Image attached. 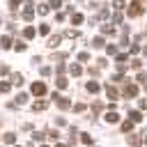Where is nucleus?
I'll list each match as a JSON object with an SVG mask.
<instances>
[{"label": "nucleus", "mask_w": 147, "mask_h": 147, "mask_svg": "<svg viewBox=\"0 0 147 147\" xmlns=\"http://www.w3.org/2000/svg\"><path fill=\"white\" fill-rule=\"evenodd\" d=\"M142 11H145V0H133V2L129 5V16H131V18L140 16Z\"/></svg>", "instance_id": "1"}, {"label": "nucleus", "mask_w": 147, "mask_h": 147, "mask_svg": "<svg viewBox=\"0 0 147 147\" xmlns=\"http://www.w3.org/2000/svg\"><path fill=\"white\" fill-rule=\"evenodd\" d=\"M23 18H25V21H32V18H34V5H32V2H28V5L23 7Z\"/></svg>", "instance_id": "2"}, {"label": "nucleus", "mask_w": 147, "mask_h": 147, "mask_svg": "<svg viewBox=\"0 0 147 147\" xmlns=\"http://www.w3.org/2000/svg\"><path fill=\"white\" fill-rule=\"evenodd\" d=\"M30 92H32V94H37V96H44V94H46V85H44V83H32Z\"/></svg>", "instance_id": "3"}, {"label": "nucleus", "mask_w": 147, "mask_h": 147, "mask_svg": "<svg viewBox=\"0 0 147 147\" xmlns=\"http://www.w3.org/2000/svg\"><path fill=\"white\" fill-rule=\"evenodd\" d=\"M138 94V85H133V83H129L126 87H124V96H129V99H133Z\"/></svg>", "instance_id": "4"}, {"label": "nucleus", "mask_w": 147, "mask_h": 147, "mask_svg": "<svg viewBox=\"0 0 147 147\" xmlns=\"http://www.w3.org/2000/svg\"><path fill=\"white\" fill-rule=\"evenodd\" d=\"M129 145H131V147H140V145H142L140 133H129Z\"/></svg>", "instance_id": "5"}, {"label": "nucleus", "mask_w": 147, "mask_h": 147, "mask_svg": "<svg viewBox=\"0 0 147 147\" xmlns=\"http://www.w3.org/2000/svg\"><path fill=\"white\" fill-rule=\"evenodd\" d=\"M55 103H57V108H62V110L71 108V101H69L67 96H57V99H55Z\"/></svg>", "instance_id": "6"}, {"label": "nucleus", "mask_w": 147, "mask_h": 147, "mask_svg": "<svg viewBox=\"0 0 147 147\" xmlns=\"http://www.w3.org/2000/svg\"><path fill=\"white\" fill-rule=\"evenodd\" d=\"M129 119L136 124V122H142V113L140 110H129Z\"/></svg>", "instance_id": "7"}, {"label": "nucleus", "mask_w": 147, "mask_h": 147, "mask_svg": "<svg viewBox=\"0 0 147 147\" xmlns=\"http://www.w3.org/2000/svg\"><path fill=\"white\" fill-rule=\"evenodd\" d=\"M90 44H92V48H106V41H103V37H94Z\"/></svg>", "instance_id": "8"}, {"label": "nucleus", "mask_w": 147, "mask_h": 147, "mask_svg": "<svg viewBox=\"0 0 147 147\" xmlns=\"http://www.w3.org/2000/svg\"><path fill=\"white\" fill-rule=\"evenodd\" d=\"M46 106H48V101L39 99V101H34V103H32V110H34V113H37V110H46Z\"/></svg>", "instance_id": "9"}, {"label": "nucleus", "mask_w": 147, "mask_h": 147, "mask_svg": "<svg viewBox=\"0 0 147 147\" xmlns=\"http://www.w3.org/2000/svg\"><path fill=\"white\" fill-rule=\"evenodd\" d=\"M106 122H108V124H117V122H119V115H117L115 110H113V113H106Z\"/></svg>", "instance_id": "10"}, {"label": "nucleus", "mask_w": 147, "mask_h": 147, "mask_svg": "<svg viewBox=\"0 0 147 147\" xmlns=\"http://www.w3.org/2000/svg\"><path fill=\"white\" fill-rule=\"evenodd\" d=\"M60 41H62V37H60V34H53V37H51L46 44H48L51 48H55V46H60Z\"/></svg>", "instance_id": "11"}, {"label": "nucleus", "mask_w": 147, "mask_h": 147, "mask_svg": "<svg viewBox=\"0 0 147 147\" xmlns=\"http://www.w3.org/2000/svg\"><path fill=\"white\" fill-rule=\"evenodd\" d=\"M131 131H133V122L131 119H124L122 122V133H131Z\"/></svg>", "instance_id": "12"}, {"label": "nucleus", "mask_w": 147, "mask_h": 147, "mask_svg": "<svg viewBox=\"0 0 147 147\" xmlns=\"http://www.w3.org/2000/svg\"><path fill=\"white\" fill-rule=\"evenodd\" d=\"M62 37H67V39H78V37H80V32H78V30H74V28H71V30H67V32H64V34H62Z\"/></svg>", "instance_id": "13"}, {"label": "nucleus", "mask_w": 147, "mask_h": 147, "mask_svg": "<svg viewBox=\"0 0 147 147\" xmlns=\"http://www.w3.org/2000/svg\"><path fill=\"white\" fill-rule=\"evenodd\" d=\"M85 87H87V92H92V94H96V92H99V83H96V80H90Z\"/></svg>", "instance_id": "14"}, {"label": "nucleus", "mask_w": 147, "mask_h": 147, "mask_svg": "<svg viewBox=\"0 0 147 147\" xmlns=\"http://www.w3.org/2000/svg\"><path fill=\"white\" fill-rule=\"evenodd\" d=\"M34 34H37V30H34V28H32V25H30V28H25V30H23V37H25V39H32V37H34Z\"/></svg>", "instance_id": "15"}, {"label": "nucleus", "mask_w": 147, "mask_h": 147, "mask_svg": "<svg viewBox=\"0 0 147 147\" xmlns=\"http://www.w3.org/2000/svg\"><path fill=\"white\" fill-rule=\"evenodd\" d=\"M106 94H108V96H110V99H117V90H115V87H113V85H110V83H108V85H106Z\"/></svg>", "instance_id": "16"}, {"label": "nucleus", "mask_w": 147, "mask_h": 147, "mask_svg": "<svg viewBox=\"0 0 147 147\" xmlns=\"http://www.w3.org/2000/svg\"><path fill=\"white\" fill-rule=\"evenodd\" d=\"M0 46H2V48H11V37H7V34H5V37L0 39Z\"/></svg>", "instance_id": "17"}, {"label": "nucleus", "mask_w": 147, "mask_h": 147, "mask_svg": "<svg viewBox=\"0 0 147 147\" xmlns=\"http://www.w3.org/2000/svg\"><path fill=\"white\" fill-rule=\"evenodd\" d=\"M25 101H28V94H25V92H21V94L16 96V101H14V103H16V106H23Z\"/></svg>", "instance_id": "18"}, {"label": "nucleus", "mask_w": 147, "mask_h": 147, "mask_svg": "<svg viewBox=\"0 0 147 147\" xmlns=\"http://www.w3.org/2000/svg\"><path fill=\"white\" fill-rule=\"evenodd\" d=\"M48 11H51V7H48V5H39V7H37V14H41V16H46Z\"/></svg>", "instance_id": "19"}, {"label": "nucleus", "mask_w": 147, "mask_h": 147, "mask_svg": "<svg viewBox=\"0 0 147 147\" xmlns=\"http://www.w3.org/2000/svg\"><path fill=\"white\" fill-rule=\"evenodd\" d=\"M69 71H71L74 76H80V74H83V69H80V64H71V67H69Z\"/></svg>", "instance_id": "20"}, {"label": "nucleus", "mask_w": 147, "mask_h": 147, "mask_svg": "<svg viewBox=\"0 0 147 147\" xmlns=\"http://www.w3.org/2000/svg\"><path fill=\"white\" fill-rule=\"evenodd\" d=\"M55 85H57L60 90H64V87H67L69 83H67V78H62V76H60V78H55Z\"/></svg>", "instance_id": "21"}, {"label": "nucleus", "mask_w": 147, "mask_h": 147, "mask_svg": "<svg viewBox=\"0 0 147 147\" xmlns=\"http://www.w3.org/2000/svg\"><path fill=\"white\" fill-rule=\"evenodd\" d=\"M71 23H74V25L83 23V14H71Z\"/></svg>", "instance_id": "22"}, {"label": "nucleus", "mask_w": 147, "mask_h": 147, "mask_svg": "<svg viewBox=\"0 0 147 147\" xmlns=\"http://www.w3.org/2000/svg\"><path fill=\"white\" fill-rule=\"evenodd\" d=\"M101 32L103 34H115V28L113 25H101Z\"/></svg>", "instance_id": "23"}, {"label": "nucleus", "mask_w": 147, "mask_h": 147, "mask_svg": "<svg viewBox=\"0 0 147 147\" xmlns=\"http://www.w3.org/2000/svg\"><path fill=\"white\" fill-rule=\"evenodd\" d=\"M11 83H14V85H21V83H23V76H21V74H11Z\"/></svg>", "instance_id": "24"}, {"label": "nucleus", "mask_w": 147, "mask_h": 147, "mask_svg": "<svg viewBox=\"0 0 147 147\" xmlns=\"http://www.w3.org/2000/svg\"><path fill=\"white\" fill-rule=\"evenodd\" d=\"M48 7L51 9H60L62 7V0H48Z\"/></svg>", "instance_id": "25"}, {"label": "nucleus", "mask_w": 147, "mask_h": 147, "mask_svg": "<svg viewBox=\"0 0 147 147\" xmlns=\"http://www.w3.org/2000/svg\"><path fill=\"white\" fill-rule=\"evenodd\" d=\"M5 142H7V145L16 142V136H14V133H5Z\"/></svg>", "instance_id": "26"}, {"label": "nucleus", "mask_w": 147, "mask_h": 147, "mask_svg": "<svg viewBox=\"0 0 147 147\" xmlns=\"http://www.w3.org/2000/svg\"><path fill=\"white\" fill-rule=\"evenodd\" d=\"M124 5H126L124 0H113V7H115L117 11H119V9H124Z\"/></svg>", "instance_id": "27"}, {"label": "nucleus", "mask_w": 147, "mask_h": 147, "mask_svg": "<svg viewBox=\"0 0 147 147\" xmlns=\"http://www.w3.org/2000/svg\"><path fill=\"white\" fill-rule=\"evenodd\" d=\"M9 87H11V83H7V80H0V92H9Z\"/></svg>", "instance_id": "28"}, {"label": "nucleus", "mask_w": 147, "mask_h": 147, "mask_svg": "<svg viewBox=\"0 0 147 147\" xmlns=\"http://www.w3.org/2000/svg\"><path fill=\"white\" fill-rule=\"evenodd\" d=\"M106 53H108V55H115V53H117V46L108 44V46H106Z\"/></svg>", "instance_id": "29"}, {"label": "nucleus", "mask_w": 147, "mask_h": 147, "mask_svg": "<svg viewBox=\"0 0 147 147\" xmlns=\"http://www.w3.org/2000/svg\"><path fill=\"white\" fill-rule=\"evenodd\" d=\"M80 140H83L85 145H92V136H90V133H83V136H80Z\"/></svg>", "instance_id": "30"}, {"label": "nucleus", "mask_w": 147, "mask_h": 147, "mask_svg": "<svg viewBox=\"0 0 147 147\" xmlns=\"http://www.w3.org/2000/svg\"><path fill=\"white\" fill-rule=\"evenodd\" d=\"M78 60H80V62H87V60H90V53H85V51L78 53Z\"/></svg>", "instance_id": "31"}, {"label": "nucleus", "mask_w": 147, "mask_h": 147, "mask_svg": "<svg viewBox=\"0 0 147 147\" xmlns=\"http://www.w3.org/2000/svg\"><path fill=\"white\" fill-rule=\"evenodd\" d=\"M115 62H117V64H124V62H126V55H124V53H119V55L115 57Z\"/></svg>", "instance_id": "32"}, {"label": "nucleus", "mask_w": 147, "mask_h": 147, "mask_svg": "<svg viewBox=\"0 0 147 147\" xmlns=\"http://www.w3.org/2000/svg\"><path fill=\"white\" fill-rule=\"evenodd\" d=\"M138 83H142V85H147V74H142V71H140V74H138Z\"/></svg>", "instance_id": "33"}, {"label": "nucleus", "mask_w": 147, "mask_h": 147, "mask_svg": "<svg viewBox=\"0 0 147 147\" xmlns=\"http://www.w3.org/2000/svg\"><path fill=\"white\" fill-rule=\"evenodd\" d=\"M83 110H85V103H76L74 106V113H83Z\"/></svg>", "instance_id": "34"}, {"label": "nucleus", "mask_w": 147, "mask_h": 147, "mask_svg": "<svg viewBox=\"0 0 147 147\" xmlns=\"http://www.w3.org/2000/svg\"><path fill=\"white\" fill-rule=\"evenodd\" d=\"M101 108H103V103H101V101H96V103H94V106H92V113H99V110H101Z\"/></svg>", "instance_id": "35"}, {"label": "nucleus", "mask_w": 147, "mask_h": 147, "mask_svg": "<svg viewBox=\"0 0 147 147\" xmlns=\"http://www.w3.org/2000/svg\"><path fill=\"white\" fill-rule=\"evenodd\" d=\"M119 21H122V14L115 11V14H113V23H119Z\"/></svg>", "instance_id": "36"}, {"label": "nucleus", "mask_w": 147, "mask_h": 147, "mask_svg": "<svg viewBox=\"0 0 147 147\" xmlns=\"http://www.w3.org/2000/svg\"><path fill=\"white\" fill-rule=\"evenodd\" d=\"M39 32H41V34H48V32H51V28H48V25H46V23H44V25H41V28H39Z\"/></svg>", "instance_id": "37"}, {"label": "nucleus", "mask_w": 147, "mask_h": 147, "mask_svg": "<svg viewBox=\"0 0 147 147\" xmlns=\"http://www.w3.org/2000/svg\"><path fill=\"white\" fill-rule=\"evenodd\" d=\"M32 140H34V142H41V140H44V133H34Z\"/></svg>", "instance_id": "38"}, {"label": "nucleus", "mask_w": 147, "mask_h": 147, "mask_svg": "<svg viewBox=\"0 0 147 147\" xmlns=\"http://www.w3.org/2000/svg\"><path fill=\"white\" fill-rule=\"evenodd\" d=\"M18 5H21V0H9V7H11V9H16Z\"/></svg>", "instance_id": "39"}, {"label": "nucleus", "mask_w": 147, "mask_h": 147, "mask_svg": "<svg viewBox=\"0 0 147 147\" xmlns=\"http://www.w3.org/2000/svg\"><path fill=\"white\" fill-rule=\"evenodd\" d=\"M14 48H16V51H18V53H23V51H25V44H16V46H14Z\"/></svg>", "instance_id": "40"}, {"label": "nucleus", "mask_w": 147, "mask_h": 147, "mask_svg": "<svg viewBox=\"0 0 147 147\" xmlns=\"http://www.w3.org/2000/svg\"><path fill=\"white\" fill-rule=\"evenodd\" d=\"M41 76H51V69L48 67H41Z\"/></svg>", "instance_id": "41"}, {"label": "nucleus", "mask_w": 147, "mask_h": 147, "mask_svg": "<svg viewBox=\"0 0 147 147\" xmlns=\"http://www.w3.org/2000/svg\"><path fill=\"white\" fill-rule=\"evenodd\" d=\"M48 138L51 140H57V131H48Z\"/></svg>", "instance_id": "42"}, {"label": "nucleus", "mask_w": 147, "mask_h": 147, "mask_svg": "<svg viewBox=\"0 0 147 147\" xmlns=\"http://www.w3.org/2000/svg\"><path fill=\"white\" fill-rule=\"evenodd\" d=\"M140 108H142V110H147V99H140Z\"/></svg>", "instance_id": "43"}, {"label": "nucleus", "mask_w": 147, "mask_h": 147, "mask_svg": "<svg viewBox=\"0 0 147 147\" xmlns=\"http://www.w3.org/2000/svg\"><path fill=\"white\" fill-rule=\"evenodd\" d=\"M55 147H67V145H55Z\"/></svg>", "instance_id": "44"}, {"label": "nucleus", "mask_w": 147, "mask_h": 147, "mask_svg": "<svg viewBox=\"0 0 147 147\" xmlns=\"http://www.w3.org/2000/svg\"><path fill=\"white\" fill-rule=\"evenodd\" d=\"M145 145H147V133H145Z\"/></svg>", "instance_id": "45"}, {"label": "nucleus", "mask_w": 147, "mask_h": 147, "mask_svg": "<svg viewBox=\"0 0 147 147\" xmlns=\"http://www.w3.org/2000/svg\"><path fill=\"white\" fill-rule=\"evenodd\" d=\"M145 53H147V46H145Z\"/></svg>", "instance_id": "46"}, {"label": "nucleus", "mask_w": 147, "mask_h": 147, "mask_svg": "<svg viewBox=\"0 0 147 147\" xmlns=\"http://www.w3.org/2000/svg\"><path fill=\"white\" fill-rule=\"evenodd\" d=\"M41 147H46V145H41Z\"/></svg>", "instance_id": "47"}, {"label": "nucleus", "mask_w": 147, "mask_h": 147, "mask_svg": "<svg viewBox=\"0 0 147 147\" xmlns=\"http://www.w3.org/2000/svg\"><path fill=\"white\" fill-rule=\"evenodd\" d=\"M16 147H18V145H16Z\"/></svg>", "instance_id": "48"}]
</instances>
